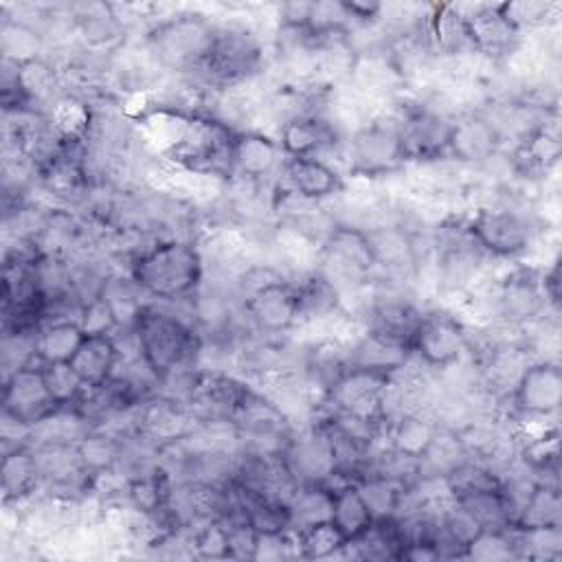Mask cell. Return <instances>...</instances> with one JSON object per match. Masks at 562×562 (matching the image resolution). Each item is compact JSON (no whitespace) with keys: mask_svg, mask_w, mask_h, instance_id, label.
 I'll use <instances>...</instances> for the list:
<instances>
[{"mask_svg":"<svg viewBox=\"0 0 562 562\" xmlns=\"http://www.w3.org/2000/svg\"><path fill=\"white\" fill-rule=\"evenodd\" d=\"M130 277L156 301H182L200 288L204 259L193 241L162 239L134 257Z\"/></svg>","mask_w":562,"mask_h":562,"instance_id":"obj_1","label":"cell"},{"mask_svg":"<svg viewBox=\"0 0 562 562\" xmlns=\"http://www.w3.org/2000/svg\"><path fill=\"white\" fill-rule=\"evenodd\" d=\"M138 360L160 382L195 356L198 336L180 316L143 305L132 325Z\"/></svg>","mask_w":562,"mask_h":562,"instance_id":"obj_2","label":"cell"},{"mask_svg":"<svg viewBox=\"0 0 562 562\" xmlns=\"http://www.w3.org/2000/svg\"><path fill=\"white\" fill-rule=\"evenodd\" d=\"M217 26L200 13H180L151 29L149 46L158 61L176 70H200L211 53Z\"/></svg>","mask_w":562,"mask_h":562,"instance_id":"obj_3","label":"cell"},{"mask_svg":"<svg viewBox=\"0 0 562 562\" xmlns=\"http://www.w3.org/2000/svg\"><path fill=\"white\" fill-rule=\"evenodd\" d=\"M400 114L391 121L378 116L358 127L347 145L349 173L358 178H382L404 167L406 156L397 134Z\"/></svg>","mask_w":562,"mask_h":562,"instance_id":"obj_4","label":"cell"},{"mask_svg":"<svg viewBox=\"0 0 562 562\" xmlns=\"http://www.w3.org/2000/svg\"><path fill=\"white\" fill-rule=\"evenodd\" d=\"M261 44L250 29L239 24L217 26L211 53L200 70L211 83L231 88L252 77L261 66Z\"/></svg>","mask_w":562,"mask_h":562,"instance_id":"obj_5","label":"cell"},{"mask_svg":"<svg viewBox=\"0 0 562 562\" xmlns=\"http://www.w3.org/2000/svg\"><path fill=\"white\" fill-rule=\"evenodd\" d=\"M395 375L347 367L325 393L331 411L345 413L382 428L386 422V395Z\"/></svg>","mask_w":562,"mask_h":562,"instance_id":"obj_6","label":"cell"},{"mask_svg":"<svg viewBox=\"0 0 562 562\" xmlns=\"http://www.w3.org/2000/svg\"><path fill=\"white\" fill-rule=\"evenodd\" d=\"M465 233L474 246L487 255L518 257L529 248L533 228L527 215L514 209L485 206L470 217Z\"/></svg>","mask_w":562,"mask_h":562,"instance_id":"obj_7","label":"cell"},{"mask_svg":"<svg viewBox=\"0 0 562 562\" xmlns=\"http://www.w3.org/2000/svg\"><path fill=\"white\" fill-rule=\"evenodd\" d=\"M468 347L465 327L448 312L422 314L411 338V353L430 369L452 367L461 360Z\"/></svg>","mask_w":562,"mask_h":562,"instance_id":"obj_8","label":"cell"},{"mask_svg":"<svg viewBox=\"0 0 562 562\" xmlns=\"http://www.w3.org/2000/svg\"><path fill=\"white\" fill-rule=\"evenodd\" d=\"M244 312L252 327L266 336L290 331L301 323L296 283L283 277L272 279L244 296Z\"/></svg>","mask_w":562,"mask_h":562,"instance_id":"obj_9","label":"cell"},{"mask_svg":"<svg viewBox=\"0 0 562 562\" xmlns=\"http://www.w3.org/2000/svg\"><path fill=\"white\" fill-rule=\"evenodd\" d=\"M57 408L44 382L42 362L22 367L2 380V411L29 424L33 430Z\"/></svg>","mask_w":562,"mask_h":562,"instance_id":"obj_10","label":"cell"},{"mask_svg":"<svg viewBox=\"0 0 562 562\" xmlns=\"http://www.w3.org/2000/svg\"><path fill=\"white\" fill-rule=\"evenodd\" d=\"M452 121L428 108H404L397 121V134L406 160H435L448 154Z\"/></svg>","mask_w":562,"mask_h":562,"instance_id":"obj_11","label":"cell"},{"mask_svg":"<svg viewBox=\"0 0 562 562\" xmlns=\"http://www.w3.org/2000/svg\"><path fill=\"white\" fill-rule=\"evenodd\" d=\"M516 411L527 417H549L562 404V371L555 362L527 364L514 384Z\"/></svg>","mask_w":562,"mask_h":562,"instance_id":"obj_12","label":"cell"},{"mask_svg":"<svg viewBox=\"0 0 562 562\" xmlns=\"http://www.w3.org/2000/svg\"><path fill=\"white\" fill-rule=\"evenodd\" d=\"M281 182L285 193L310 202H321L342 189V176L321 156L285 158L281 165Z\"/></svg>","mask_w":562,"mask_h":562,"instance_id":"obj_13","label":"cell"},{"mask_svg":"<svg viewBox=\"0 0 562 562\" xmlns=\"http://www.w3.org/2000/svg\"><path fill=\"white\" fill-rule=\"evenodd\" d=\"M285 154L279 140L261 132H235L231 147V169L246 180H263L281 169Z\"/></svg>","mask_w":562,"mask_h":562,"instance_id":"obj_14","label":"cell"},{"mask_svg":"<svg viewBox=\"0 0 562 562\" xmlns=\"http://www.w3.org/2000/svg\"><path fill=\"white\" fill-rule=\"evenodd\" d=\"M325 259L336 266L338 272L351 277L369 274L378 261L367 231L356 226H334L321 246Z\"/></svg>","mask_w":562,"mask_h":562,"instance_id":"obj_15","label":"cell"},{"mask_svg":"<svg viewBox=\"0 0 562 562\" xmlns=\"http://www.w3.org/2000/svg\"><path fill=\"white\" fill-rule=\"evenodd\" d=\"M411 356L413 353L406 342L373 329H364V334L347 349V364L384 375H397Z\"/></svg>","mask_w":562,"mask_h":562,"instance_id":"obj_16","label":"cell"},{"mask_svg":"<svg viewBox=\"0 0 562 562\" xmlns=\"http://www.w3.org/2000/svg\"><path fill=\"white\" fill-rule=\"evenodd\" d=\"M501 145L498 125L483 114H465L452 121L448 154L461 162H483Z\"/></svg>","mask_w":562,"mask_h":562,"instance_id":"obj_17","label":"cell"},{"mask_svg":"<svg viewBox=\"0 0 562 562\" xmlns=\"http://www.w3.org/2000/svg\"><path fill=\"white\" fill-rule=\"evenodd\" d=\"M468 44L485 55L507 53L516 40L518 31L512 22L501 13V4H481L474 7L472 15L463 13Z\"/></svg>","mask_w":562,"mask_h":562,"instance_id":"obj_18","label":"cell"},{"mask_svg":"<svg viewBox=\"0 0 562 562\" xmlns=\"http://www.w3.org/2000/svg\"><path fill=\"white\" fill-rule=\"evenodd\" d=\"M121 349L112 334H86L75 356L68 360L88 389L105 384L114 378Z\"/></svg>","mask_w":562,"mask_h":562,"instance_id":"obj_19","label":"cell"},{"mask_svg":"<svg viewBox=\"0 0 562 562\" xmlns=\"http://www.w3.org/2000/svg\"><path fill=\"white\" fill-rule=\"evenodd\" d=\"M334 143L331 125L314 112H296L279 127V145L285 158L318 156Z\"/></svg>","mask_w":562,"mask_h":562,"instance_id":"obj_20","label":"cell"},{"mask_svg":"<svg viewBox=\"0 0 562 562\" xmlns=\"http://www.w3.org/2000/svg\"><path fill=\"white\" fill-rule=\"evenodd\" d=\"M501 310L512 321H525L536 316L544 305L542 277L533 270H516L501 285Z\"/></svg>","mask_w":562,"mask_h":562,"instance_id":"obj_21","label":"cell"},{"mask_svg":"<svg viewBox=\"0 0 562 562\" xmlns=\"http://www.w3.org/2000/svg\"><path fill=\"white\" fill-rule=\"evenodd\" d=\"M0 479H2V498L4 503H18L26 496H31L42 476L37 452H33L29 446H18L11 450H4L2 465H0Z\"/></svg>","mask_w":562,"mask_h":562,"instance_id":"obj_22","label":"cell"},{"mask_svg":"<svg viewBox=\"0 0 562 562\" xmlns=\"http://www.w3.org/2000/svg\"><path fill=\"white\" fill-rule=\"evenodd\" d=\"M439 430L441 428L432 419L424 417L422 413H402L389 426L391 452H395L406 461L419 463L424 454L430 450Z\"/></svg>","mask_w":562,"mask_h":562,"instance_id":"obj_23","label":"cell"},{"mask_svg":"<svg viewBox=\"0 0 562 562\" xmlns=\"http://www.w3.org/2000/svg\"><path fill=\"white\" fill-rule=\"evenodd\" d=\"M347 542L362 538L375 522L358 485L353 481H340L331 485V518Z\"/></svg>","mask_w":562,"mask_h":562,"instance_id":"obj_24","label":"cell"},{"mask_svg":"<svg viewBox=\"0 0 562 562\" xmlns=\"http://www.w3.org/2000/svg\"><path fill=\"white\" fill-rule=\"evenodd\" d=\"M358 485L373 520H386L393 516H400V507L404 501V481L382 474V472H364L358 479H353Z\"/></svg>","mask_w":562,"mask_h":562,"instance_id":"obj_25","label":"cell"},{"mask_svg":"<svg viewBox=\"0 0 562 562\" xmlns=\"http://www.w3.org/2000/svg\"><path fill=\"white\" fill-rule=\"evenodd\" d=\"M331 518V485L301 483L288 501V527L301 531Z\"/></svg>","mask_w":562,"mask_h":562,"instance_id":"obj_26","label":"cell"},{"mask_svg":"<svg viewBox=\"0 0 562 562\" xmlns=\"http://www.w3.org/2000/svg\"><path fill=\"white\" fill-rule=\"evenodd\" d=\"M560 158V140L547 127L529 130L514 151V165L525 176H544Z\"/></svg>","mask_w":562,"mask_h":562,"instance_id":"obj_27","label":"cell"},{"mask_svg":"<svg viewBox=\"0 0 562 562\" xmlns=\"http://www.w3.org/2000/svg\"><path fill=\"white\" fill-rule=\"evenodd\" d=\"M301 321H323L334 316L340 307V292L336 281H331L325 272L316 270L307 274L301 283H296Z\"/></svg>","mask_w":562,"mask_h":562,"instance_id":"obj_28","label":"cell"},{"mask_svg":"<svg viewBox=\"0 0 562 562\" xmlns=\"http://www.w3.org/2000/svg\"><path fill=\"white\" fill-rule=\"evenodd\" d=\"M86 331L79 321L57 318L40 325L37 351L42 362H68L79 349Z\"/></svg>","mask_w":562,"mask_h":562,"instance_id":"obj_29","label":"cell"},{"mask_svg":"<svg viewBox=\"0 0 562 562\" xmlns=\"http://www.w3.org/2000/svg\"><path fill=\"white\" fill-rule=\"evenodd\" d=\"M75 454L86 476L99 479L110 474L121 459V441L103 430H88L77 443Z\"/></svg>","mask_w":562,"mask_h":562,"instance_id":"obj_30","label":"cell"},{"mask_svg":"<svg viewBox=\"0 0 562 562\" xmlns=\"http://www.w3.org/2000/svg\"><path fill=\"white\" fill-rule=\"evenodd\" d=\"M296 540V555L305 560H325L340 555L347 551V538L340 533V529L331 520H323L316 525H310L301 531H294Z\"/></svg>","mask_w":562,"mask_h":562,"instance_id":"obj_31","label":"cell"},{"mask_svg":"<svg viewBox=\"0 0 562 562\" xmlns=\"http://www.w3.org/2000/svg\"><path fill=\"white\" fill-rule=\"evenodd\" d=\"M560 509H562V503H560L558 487L551 483L536 481L529 498L525 501L520 514L516 516L514 529L560 525Z\"/></svg>","mask_w":562,"mask_h":562,"instance_id":"obj_32","label":"cell"},{"mask_svg":"<svg viewBox=\"0 0 562 562\" xmlns=\"http://www.w3.org/2000/svg\"><path fill=\"white\" fill-rule=\"evenodd\" d=\"M2 59L26 64L40 57L42 35L22 20H2Z\"/></svg>","mask_w":562,"mask_h":562,"instance_id":"obj_33","label":"cell"},{"mask_svg":"<svg viewBox=\"0 0 562 562\" xmlns=\"http://www.w3.org/2000/svg\"><path fill=\"white\" fill-rule=\"evenodd\" d=\"M42 373L59 408L75 406L88 391V386L81 382L70 362H42Z\"/></svg>","mask_w":562,"mask_h":562,"instance_id":"obj_34","label":"cell"},{"mask_svg":"<svg viewBox=\"0 0 562 562\" xmlns=\"http://www.w3.org/2000/svg\"><path fill=\"white\" fill-rule=\"evenodd\" d=\"M461 558L472 560H507L518 558L514 529H481L463 549Z\"/></svg>","mask_w":562,"mask_h":562,"instance_id":"obj_35","label":"cell"},{"mask_svg":"<svg viewBox=\"0 0 562 562\" xmlns=\"http://www.w3.org/2000/svg\"><path fill=\"white\" fill-rule=\"evenodd\" d=\"M123 35V24L119 22L116 15H88L79 20V37L83 40L86 48L92 50H105L114 48L121 42Z\"/></svg>","mask_w":562,"mask_h":562,"instance_id":"obj_36","label":"cell"},{"mask_svg":"<svg viewBox=\"0 0 562 562\" xmlns=\"http://www.w3.org/2000/svg\"><path fill=\"white\" fill-rule=\"evenodd\" d=\"M191 544L195 549V553L200 558H233L231 553V538H228V527L222 518L215 520H206L204 527H200L193 538Z\"/></svg>","mask_w":562,"mask_h":562,"instance_id":"obj_37","label":"cell"},{"mask_svg":"<svg viewBox=\"0 0 562 562\" xmlns=\"http://www.w3.org/2000/svg\"><path fill=\"white\" fill-rule=\"evenodd\" d=\"M555 9L553 2H538V0H527V2H501V13L512 22V26L520 33L525 26H536L542 24L551 11Z\"/></svg>","mask_w":562,"mask_h":562,"instance_id":"obj_38","label":"cell"},{"mask_svg":"<svg viewBox=\"0 0 562 562\" xmlns=\"http://www.w3.org/2000/svg\"><path fill=\"white\" fill-rule=\"evenodd\" d=\"M351 22H360V24H369L373 20H378L384 11V4L380 2H360V0H342Z\"/></svg>","mask_w":562,"mask_h":562,"instance_id":"obj_39","label":"cell"}]
</instances>
